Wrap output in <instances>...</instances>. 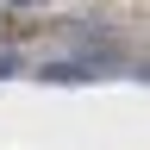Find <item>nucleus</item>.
<instances>
[{
	"label": "nucleus",
	"instance_id": "1",
	"mask_svg": "<svg viewBox=\"0 0 150 150\" xmlns=\"http://www.w3.org/2000/svg\"><path fill=\"white\" fill-rule=\"evenodd\" d=\"M44 81H88V69H81V63H50Z\"/></svg>",
	"mask_w": 150,
	"mask_h": 150
},
{
	"label": "nucleus",
	"instance_id": "2",
	"mask_svg": "<svg viewBox=\"0 0 150 150\" xmlns=\"http://www.w3.org/2000/svg\"><path fill=\"white\" fill-rule=\"evenodd\" d=\"M6 75H19V56H0V81H6Z\"/></svg>",
	"mask_w": 150,
	"mask_h": 150
},
{
	"label": "nucleus",
	"instance_id": "3",
	"mask_svg": "<svg viewBox=\"0 0 150 150\" xmlns=\"http://www.w3.org/2000/svg\"><path fill=\"white\" fill-rule=\"evenodd\" d=\"M6 6H38V0H6Z\"/></svg>",
	"mask_w": 150,
	"mask_h": 150
}]
</instances>
